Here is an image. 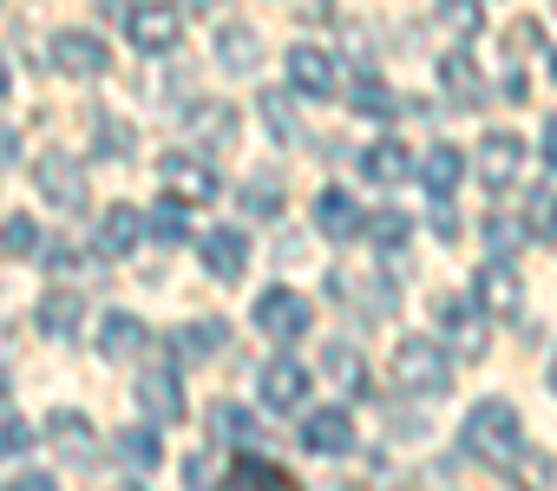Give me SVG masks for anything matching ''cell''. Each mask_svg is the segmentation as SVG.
Listing matches in <instances>:
<instances>
[{
	"label": "cell",
	"mask_w": 557,
	"mask_h": 491,
	"mask_svg": "<svg viewBox=\"0 0 557 491\" xmlns=\"http://www.w3.org/2000/svg\"><path fill=\"white\" fill-rule=\"evenodd\" d=\"M459 432H466V452L479 465H492V471H511L524 458V419H518L511 400H479Z\"/></svg>",
	"instance_id": "1"
},
{
	"label": "cell",
	"mask_w": 557,
	"mask_h": 491,
	"mask_svg": "<svg viewBox=\"0 0 557 491\" xmlns=\"http://www.w3.org/2000/svg\"><path fill=\"white\" fill-rule=\"evenodd\" d=\"M394 374L407 380V393H426V400H440V393L453 387V361H446V348L426 341V335H407V341L394 348Z\"/></svg>",
	"instance_id": "2"
},
{
	"label": "cell",
	"mask_w": 557,
	"mask_h": 491,
	"mask_svg": "<svg viewBox=\"0 0 557 491\" xmlns=\"http://www.w3.org/2000/svg\"><path fill=\"white\" fill-rule=\"evenodd\" d=\"M256 328L269 335V341H302L309 328H315V309H309V295H296V289H262L256 295Z\"/></svg>",
	"instance_id": "3"
},
{
	"label": "cell",
	"mask_w": 557,
	"mask_h": 491,
	"mask_svg": "<svg viewBox=\"0 0 557 491\" xmlns=\"http://www.w3.org/2000/svg\"><path fill=\"white\" fill-rule=\"evenodd\" d=\"M158 184H164V197L171 203H190V210H203L223 184H216V171H210V158H190V151H171V158H158Z\"/></svg>",
	"instance_id": "4"
},
{
	"label": "cell",
	"mask_w": 557,
	"mask_h": 491,
	"mask_svg": "<svg viewBox=\"0 0 557 491\" xmlns=\"http://www.w3.org/2000/svg\"><path fill=\"white\" fill-rule=\"evenodd\" d=\"M472 309L492 315V322H518V309H524V276L492 256V263L472 276Z\"/></svg>",
	"instance_id": "5"
},
{
	"label": "cell",
	"mask_w": 557,
	"mask_h": 491,
	"mask_svg": "<svg viewBox=\"0 0 557 491\" xmlns=\"http://www.w3.org/2000/svg\"><path fill=\"white\" fill-rule=\"evenodd\" d=\"M329 289H335V302H348L355 315H368V322H387L394 309H400V289L387 282V276H355V269H329Z\"/></svg>",
	"instance_id": "6"
},
{
	"label": "cell",
	"mask_w": 557,
	"mask_h": 491,
	"mask_svg": "<svg viewBox=\"0 0 557 491\" xmlns=\"http://www.w3.org/2000/svg\"><path fill=\"white\" fill-rule=\"evenodd\" d=\"M34 190H40L53 210H86V171H79V158H66V151H40V164H34Z\"/></svg>",
	"instance_id": "7"
},
{
	"label": "cell",
	"mask_w": 557,
	"mask_h": 491,
	"mask_svg": "<svg viewBox=\"0 0 557 491\" xmlns=\"http://www.w3.org/2000/svg\"><path fill=\"white\" fill-rule=\"evenodd\" d=\"M256 400H262L269 413H296V406L309 400V367H302L296 354H275V361L256 374Z\"/></svg>",
	"instance_id": "8"
},
{
	"label": "cell",
	"mask_w": 557,
	"mask_h": 491,
	"mask_svg": "<svg viewBox=\"0 0 557 491\" xmlns=\"http://www.w3.org/2000/svg\"><path fill=\"white\" fill-rule=\"evenodd\" d=\"M197 256H203V276H210V282H236V276L249 269V236H243L236 223H216V229H203Z\"/></svg>",
	"instance_id": "9"
},
{
	"label": "cell",
	"mask_w": 557,
	"mask_h": 491,
	"mask_svg": "<svg viewBox=\"0 0 557 491\" xmlns=\"http://www.w3.org/2000/svg\"><path fill=\"white\" fill-rule=\"evenodd\" d=\"M472 171H479V184H485V190H511V184H518V171H524V144H518L511 131H485V138H479V151H472Z\"/></svg>",
	"instance_id": "10"
},
{
	"label": "cell",
	"mask_w": 557,
	"mask_h": 491,
	"mask_svg": "<svg viewBox=\"0 0 557 491\" xmlns=\"http://www.w3.org/2000/svg\"><path fill=\"white\" fill-rule=\"evenodd\" d=\"M132 400H138V413H145L151 426H177V419H184V387H177L171 367H145V374L132 380Z\"/></svg>",
	"instance_id": "11"
},
{
	"label": "cell",
	"mask_w": 557,
	"mask_h": 491,
	"mask_svg": "<svg viewBox=\"0 0 557 491\" xmlns=\"http://www.w3.org/2000/svg\"><path fill=\"white\" fill-rule=\"evenodd\" d=\"M47 445H53L73 471H92V465H99V439H92V419H86V413H53V419H47Z\"/></svg>",
	"instance_id": "12"
},
{
	"label": "cell",
	"mask_w": 557,
	"mask_h": 491,
	"mask_svg": "<svg viewBox=\"0 0 557 491\" xmlns=\"http://www.w3.org/2000/svg\"><path fill=\"white\" fill-rule=\"evenodd\" d=\"M125 34H132L138 53H171L184 40V14L177 8H132L125 14Z\"/></svg>",
	"instance_id": "13"
},
{
	"label": "cell",
	"mask_w": 557,
	"mask_h": 491,
	"mask_svg": "<svg viewBox=\"0 0 557 491\" xmlns=\"http://www.w3.org/2000/svg\"><path fill=\"white\" fill-rule=\"evenodd\" d=\"M53 66H60L66 79H106L112 53H106L99 34H60V40H53Z\"/></svg>",
	"instance_id": "14"
},
{
	"label": "cell",
	"mask_w": 557,
	"mask_h": 491,
	"mask_svg": "<svg viewBox=\"0 0 557 491\" xmlns=\"http://www.w3.org/2000/svg\"><path fill=\"white\" fill-rule=\"evenodd\" d=\"M296 439H302L309 452H322V458H342V452H355V419H348L342 406H315Z\"/></svg>",
	"instance_id": "15"
},
{
	"label": "cell",
	"mask_w": 557,
	"mask_h": 491,
	"mask_svg": "<svg viewBox=\"0 0 557 491\" xmlns=\"http://www.w3.org/2000/svg\"><path fill=\"white\" fill-rule=\"evenodd\" d=\"M184 125H190L197 151H210V158H223V151L236 144V105H223V99H210V105H190V112H184Z\"/></svg>",
	"instance_id": "16"
},
{
	"label": "cell",
	"mask_w": 557,
	"mask_h": 491,
	"mask_svg": "<svg viewBox=\"0 0 557 491\" xmlns=\"http://www.w3.org/2000/svg\"><path fill=\"white\" fill-rule=\"evenodd\" d=\"M289 79H296V92H309V99H329V92L342 86L335 60H329L322 47H309V40H296V47H289Z\"/></svg>",
	"instance_id": "17"
},
{
	"label": "cell",
	"mask_w": 557,
	"mask_h": 491,
	"mask_svg": "<svg viewBox=\"0 0 557 491\" xmlns=\"http://www.w3.org/2000/svg\"><path fill=\"white\" fill-rule=\"evenodd\" d=\"M216 66L236 73V79L256 73V66H262V34L243 27V21H223V27H216Z\"/></svg>",
	"instance_id": "18"
},
{
	"label": "cell",
	"mask_w": 557,
	"mask_h": 491,
	"mask_svg": "<svg viewBox=\"0 0 557 491\" xmlns=\"http://www.w3.org/2000/svg\"><path fill=\"white\" fill-rule=\"evenodd\" d=\"M34 322H40V335H47V341H73V335H79V322H86V295H79V289H47Z\"/></svg>",
	"instance_id": "19"
},
{
	"label": "cell",
	"mask_w": 557,
	"mask_h": 491,
	"mask_svg": "<svg viewBox=\"0 0 557 491\" xmlns=\"http://www.w3.org/2000/svg\"><path fill=\"white\" fill-rule=\"evenodd\" d=\"M112 452H119V465H125L132 478H151V471L164 465V439H158L151 426H125V432L112 439Z\"/></svg>",
	"instance_id": "20"
},
{
	"label": "cell",
	"mask_w": 557,
	"mask_h": 491,
	"mask_svg": "<svg viewBox=\"0 0 557 491\" xmlns=\"http://www.w3.org/2000/svg\"><path fill=\"white\" fill-rule=\"evenodd\" d=\"M138 236H145V210H138V203H112V210L99 216V250H106V256L138 250Z\"/></svg>",
	"instance_id": "21"
},
{
	"label": "cell",
	"mask_w": 557,
	"mask_h": 491,
	"mask_svg": "<svg viewBox=\"0 0 557 491\" xmlns=\"http://www.w3.org/2000/svg\"><path fill=\"white\" fill-rule=\"evenodd\" d=\"M361 177H368V184H400V177H413V158H407V144H400V138H381V144H368V151H361Z\"/></svg>",
	"instance_id": "22"
},
{
	"label": "cell",
	"mask_w": 557,
	"mask_h": 491,
	"mask_svg": "<svg viewBox=\"0 0 557 491\" xmlns=\"http://www.w3.org/2000/svg\"><path fill=\"white\" fill-rule=\"evenodd\" d=\"M315 229H322L329 242H348V236L361 229V210H355V197H348V190H322V197H315Z\"/></svg>",
	"instance_id": "23"
},
{
	"label": "cell",
	"mask_w": 557,
	"mask_h": 491,
	"mask_svg": "<svg viewBox=\"0 0 557 491\" xmlns=\"http://www.w3.org/2000/svg\"><path fill=\"white\" fill-rule=\"evenodd\" d=\"M138 348H145V322L125 315V309H112V315L99 322V354H106V361H132Z\"/></svg>",
	"instance_id": "24"
},
{
	"label": "cell",
	"mask_w": 557,
	"mask_h": 491,
	"mask_svg": "<svg viewBox=\"0 0 557 491\" xmlns=\"http://www.w3.org/2000/svg\"><path fill=\"white\" fill-rule=\"evenodd\" d=\"M256 118H262V131L275 144H302V125H296V99L289 92H262L256 99Z\"/></svg>",
	"instance_id": "25"
},
{
	"label": "cell",
	"mask_w": 557,
	"mask_h": 491,
	"mask_svg": "<svg viewBox=\"0 0 557 491\" xmlns=\"http://www.w3.org/2000/svg\"><path fill=\"white\" fill-rule=\"evenodd\" d=\"M322 374H329L335 387H348V393H368V361H361L348 341H329V348H322Z\"/></svg>",
	"instance_id": "26"
},
{
	"label": "cell",
	"mask_w": 557,
	"mask_h": 491,
	"mask_svg": "<svg viewBox=\"0 0 557 491\" xmlns=\"http://www.w3.org/2000/svg\"><path fill=\"white\" fill-rule=\"evenodd\" d=\"M86 118H92V151L99 158H132L138 151V138H132V125L119 112H86Z\"/></svg>",
	"instance_id": "27"
},
{
	"label": "cell",
	"mask_w": 557,
	"mask_h": 491,
	"mask_svg": "<svg viewBox=\"0 0 557 491\" xmlns=\"http://www.w3.org/2000/svg\"><path fill=\"white\" fill-rule=\"evenodd\" d=\"M433 21H440V34H446V40H472V34L485 27L479 0H433Z\"/></svg>",
	"instance_id": "28"
},
{
	"label": "cell",
	"mask_w": 557,
	"mask_h": 491,
	"mask_svg": "<svg viewBox=\"0 0 557 491\" xmlns=\"http://www.w3.org/2000/svg\"><path fill=\"white\" fill-rule=\"evenodd\" d=\"M236 203H243V216H262V223H269V216H283V177H269V171L249 177V184L236 190Z\"/></svg>",
	"instance_id": "29"
},
{
	"label": "cell",
	"mask_w": 557,
	"mask_h": 491,
	"mask_svg": "<svg viewBox=\"0 0 557 491\" xmlns=\"http://www.w3.org/2000/svg\"><path fill=\"white\" fill-rule=\"evenodd\" d=\"M440 79H446V92H453L459 105H485V79L472 73L466 53H446V60H440Z\"/></svg>",
	"instance_id": "30"
},
{
	"label": "cell",
	"mask_w": 557,
	"mask_h": 491,
	"mask_svg": "<svg viewBox=\"0 0 557 491\" xmlns=\"http://www.w3.org/2000/svg\"><path fill=\"white\" fill-rule=\"evenodd\" d=\"M420 177H426V190H433V197H446V190L466 177V158H459V144H433V151H426V164H420Z\"/></svg>",
	"instance_id": "31"
},
{
	"label": "cell",
	"mask_w": 557,
	"mask_h": 491,
	"mask_svg": "<svg viewBox=\"0 0 557 491\" xmlns=\"http://www.w3.org/2000/svg\"><path fill=\"white\" fill-rule=\"evenodd\" d=\"M223 341H230V328H223L216 315H203V322H190V328L177 335V354H184V361H210V354H223Z\"/></svg>",
	"instance_id": "32"
},
{
	"label": "cell",
	"mask_w": 557,
	"mask_h": 491,
	"mask_svg": "<svg viewBox=\"0 0 557 491\" xmlns=\"http://www.w3.org/2000/svg\"><path fill=\"white\" fill-rule=\"evenodd\" d=\"M40 250V223L27 210H14L8 223H0V256H34Z\"/></svg>",
	"instance_id": "33"
},
{
	"label": "cell",
	"mask_w": 557,
	"mask_h": 491,
	"mask_svg": "<svg viewBox=\"0 0 557 491\" xmlns=\"http://www.w3.org/2000/svg\"><path fill=\"white\" fill-rule=\"evenodd\" d=\"M348 99H355V112H368V118H394V112H400V99H394V92H387L374 73H361Z\"/></svg>",
	"instance_id": "34"
},
{
	"label": "cell",
	"mask_w": 557,
	"mask_h": 491,
	"mask_svg": "<svg viewBox=\"0 0 557 491\" xmlns=\"http://www.w3.org/2000/svg\"><path fill=\"white\" fill-rule=\"evenodd\" d=\"M210 426H216V439H223V445H249V439H256V419H249L243 406H230V400H216V406H210Z\"/></svg>",
	"instance_id": "35"
},
{
	"label": "cell",
	"mask_w": 557,
	"mask_h": 491,
	"mask_svg": "<svg viewBox=\"0 0 557 491\" xmlns=\"http://www.w3.org/2000/svg\"><path fill=\"white\" fill-rule=\"evenodd\" d=\"M479 236H485V250H492L498 263H511V256L524 250V229H518L511 216H485V229H479Z\"/></svg>",
	"instance_id": "36"
},
{
	"label": "cell",
	"mask_w": 557,
	"mask_h": 491,
	"mask_svg": "<svg viewBox=\"0 0 557 491\" xmlns=\"http://www.w3.org/2000/svg\"><path fill=\"white\" fill-rule=\"evenodd\" d=\"M361 229H368V236L381 242V250H400V242H407V229H413V223H407L400 210H374V216H361Z\"/></svg>",
	"instance_id": "37"
},
{
	"label": "cell",
	"mask_w": 557,
	"mask_h": 491,
	"mask_svg": "<svg viewBox=\"0 0 557 491\" xmlns=\"http://www.w3.org/2000/svg\"><path fill=\"white\" fill-rule=\"evenodd\" d=\"M34 426L21 419V413H8V406H0V458H21V452H34Z\"/></svg>",
	"instance_id": "38"
},
{
	"label": "cell",
	"mask_w": 557,
	"mask_h": 491,
	"mask_svg": "<svg viewBox=\"0 0 557 491\" xmlns=\"http://www.w3.org/2000/svg\"><path fill=\"white\" fill-rule=\"evenodd\" d=\"M524 236L557 242V190H537V197H531V229H524Z\"/></svg>",
	"instance_id": "39"
},
{
	"label": "cell",
	"mask_w": 557,
	"mask_h": 491,
	"mask_svg": "<svg viewBox=\"0 0 557 491\" xmlns=\"http://www.w3.org/2000/svg\"><path fill=\"white\" fill-rule=\"evenodd\" d=\"M230 478H256V484H289V471H283V465H269V458H236V465H230Z\"/></svg>",
	"instance_id": "40"
},
{
	"label": "cell",
	"mask_w": 557,
	"mask_h": 491,
	"mask_svg": "<svg viewBox=\"0 0 557 491\" xmlns=\"http://www.w3.org/2000/svg\"><path fill=\"white\" fill-rule=\"evenodd\" d=\"M145 229H151L158 242H184V223H177V203H164L158 216H145Z\"/></svg>",
	"instance_id": "41"
},
{
	"label": "cell",
	"mask_w": 557,
	"mask_h": 491,
	"mask_svg": "<svg viewBox=\"0 0 557 491\" xmlns=\"http://www.w3.org/2000/svg\"><path fill=\"white\" fill-rule=\"evenodd\" d=\"M505 53H511V60H524V53H537V27H531V21H518V27L505 34Z\"/></svg>",
	"instance_id": "42"
},
{
	"label": "cell",
	"mask_w": 557,
	"mask_h": 491,
	"mask_svg": "<svg viewBox=\"0 0 557 491\" xmlns=\"http://www.w3.org/2000/svg\"><path fill=\"white\" fill-rule=\"evenodd\" d=\"M433 236H440V242H459V216H453L446 197H433Z\"/></svg>",
	"instance_id": "43"
},
{
	"label": "cell",
	"mask_w": 557,
	"mask_h": 491,
	"mask_svg": "<svg viewBox=\"0 0 557 491\" xmlns=\"http://www.w3.org/2000/svg\"><path fill=\"white\" fill-rule=\"evenodd\" d=\"M14 158H21V131L0 118V164H14Z\"/></svg>",
	"instance_id": "44"
},
{
	"label": "cell",
	"mask_w": 557,
	"mask_h": 491,
	"mask_svg": "<svg viewBox=\"0 0 557 491\" xmlns=\"http://www.w3.org/2000/svg\"><path fill=\"white\" fill-rule=\"evenodd\" d=\"M544 164H550V171H557V118H550V125H544Z\"/></svg>",
	"instance_id": "45"
},
{
	"label": "cell",
	"mask_w": 557,
	"mask_h": 491,
	"mask_svg": "<svg viewBox=\"0 0 557 491\" xmlns=\"http://www.w3.org/2000/svg\"><path fill=\"white\" fill-rule=\"evenodd\" d=\"M210 8V0H177V14H203Z\"/></svg>",
	"instance_id": "46"
},
{
	"label": "cell",
	"mask_w": 557,
	"mask_h": 491,
	"mask_svg": "<svg viewBox=\"0 0 557 491\" xmlns=\"http://www.w3.org/2000/svg\"><path fill=\"white\" fill-rule=\"evenodd\" d=\"M125 8H132V0H106V14H112V21H125Z\"/></svg>",
	"instance_id": "47"
},
{
	"label": "cell",
	"mask_w": 557,
	"mask_h": 491,
	"mask_svg": "<svg viewBox=\"0 0 557 491\" xmlns=\"http://www.w3.org/2000/svg\"><path fill=\"white\" fill-rule=\"evenodd\" d=\"M8 86H14V79H8V60H0V99H8Z\"/></svg>",
	"instance_id": "48"
},
{
	"label": "cell",
	"mask_w": 557,
	"mask_h": 491,
	"mask_svg": "<svg viewBox=\"0 0 557 491\" xmlns=\"http://www.w3.org/2000/svg\"><path fill=\"white\" fill-rule=\"evenodd\" d=\"M550 393H557V354H550Z\"/></svg>",
	"instance_id": "49"
},
{
	"label": "cell",
	"mask_w": 557,
	"mask_h": 491,
	"mask_svg": "<svg viewBox=\"0 0 557 491\" xmlns=\"http://www.w3.org/2000/svg\"><path fill=\"white\" fill-rule=\"evenodd\" d=\"M0 400H8V380H0Z\"/></svg>",
	"instance_id": "50"
},
{
	"label": "cell",
	"mask_w": 557,
	"mask_h": 491,
	"mask_svg": "<svg viewBox=\"0 0 557 491\" xmlns=\"http://www.w3.org/2000/svg\"><path fill=\"white\" fill-rule=\"evenodd\" d=\"M550 79H557V60H550Z\"/></svg>",
	"instance_id": "51"
}]
</instances>
